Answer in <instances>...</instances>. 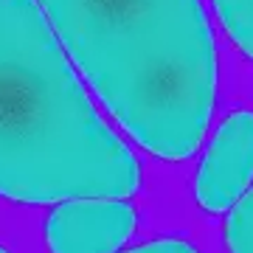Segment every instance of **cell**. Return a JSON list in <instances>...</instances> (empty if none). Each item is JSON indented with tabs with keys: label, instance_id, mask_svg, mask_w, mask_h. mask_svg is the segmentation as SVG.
I'll return each instance as SVG.
<instances>
[{
	"label": "cell",
	"instance_id": "1",
	"mask_svg": "<svg viewBox=\"0 0 253 253\" xmlns=\"http://www.w3.org/2000/svg\"><path fill=\"white\" fill-rule=\"evenodd\" d=\"M104 107L146 152L186 161L217 96L214 37L200 0H40Z\"/></svg>",
	"mask_w": 253,
	"mask_h": 253
},
{
	"label": "cell",
	"instance_id": "2",
	"mask_svg": "<svg viewBox=\"0 0 253 253\" xmlns=\"http://www.w3.org/2000/svg\"><path fill=\"white\" fill-rule=\"evenodd\" d=\"M138 163L84 96L37 0H0V197H129Z\"/></svg>",
	"mask_w": 253,
	"mask_h": 253
},
{
	"label": "cell",
	"instance_id": "6",
	"mask_svg": "<svg viewBox=\"0 0 253 253\" xmlns=\"http://www.w3.org/2000/svg\"><path fill=\"white\" fill-rule=\"evenodd\" d=\"M228 245L231 253H253V189L245 191L228 217Z\"/></svg>",
	"mask_w": 253,
	"mask_h": 253
},
{
	"label": "cell",
	"instance_id": "5",
	"mask_svg": "<svg viewBox=\"0 0 253 253\" xmlns=\"http://www.w3.org/2000/svg\"><path fill=\"white\" fill-rule=\"evenodd\" d=\"M214 9L234 45L253 59V0H214Z\"/></svg>",
	"mask_w": 253,
	"mask_h": 253
},
{
	"label": "cell",
	"instance_id": "8",
	"mask_svg": "<svg viewBox=\"0 0 253 253\" xmlns=\"http://www.w3.org/2000/svg\"><path fill=\"white\" fill-rule=\"evenodd\" d=\"M0 253H9V251H6V248H0Z\"/></svg>",
	"mask_w": 253,
	"mask_h": 253
},
{
	"label": "cell",
	"instance_id": "4",
	"mask_svg": "<svg viewBox=\"0 0 253 253\" xmlns=\"http://www.w3.org/2000/svg\"><path fill=\"white\" fill-rule=\"evenodd\" d=\"M253 180V113L236 110L219 124L200 163L194 194L211 214L234 208Z\"/></svg>",
	"mask_w": 253,
	"mask_h": 253
},
{
	"label": "cell",
	"instance_id": "7",
	"mask_svg": "<svg viewBox=\"0 0 253 253\" xmlns=\"http://www.w3.org/2000/svg\"><path fill=\"white\" fill-rule=\"evenodd\" d=\"M126 253H200V251L194 245L183 242V239H155V242H146Z\"/></svg>",
	"mask_w": 253,
	"mask_h": 253
},
{
	"label": "cell",
	"instance_id": "3",
	"mask_svg": "<svg viewBox=\"0 0 253 253\" xmlns=\"http://www.w3.org/2000/svg\"><path fill=\"white\" fill-rule=\"evenodd\" d=\"M135 231V208L124 197H73L45 222L54 253H113Z\"/></svg>",
	"mask_w": 253,
	"mask_h": 253
}]
</instances>
